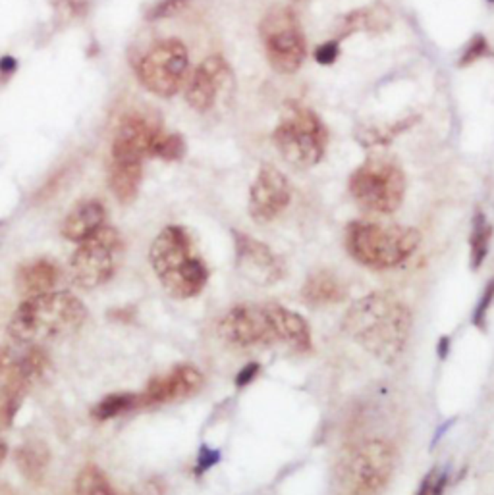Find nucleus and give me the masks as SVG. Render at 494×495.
<instances>
[{
  "label": "nucleus",
  "instance_id": "nucleus-1",
  "mask_svg": "<svg viewBox=\"0 0 494 495\" xmlns=\"http://www.w3.org/2000/svg\"><path fill=\"white\" fill-rule=\"evenodd\" d=\"M344 331L385 364L400 361L411 330V313L398 297L385 291L357 299L342 320Z\"/></svg>",
  "mask_w": 494,
  "mask_h": 495
},
{
  "label": "nucleus",
  "instance_id": "nucleus-2",
  "mask_svg": "<svg viewBox=\"0 0 494 495\" xmlns=\"http://www.w3.org/2000/svg\"><path fill=\"white\" fill-rule=\"evenodd\" d=\"M87 318L85 305L68 291L26 299L8 322L10 338L22 345H41L76 333Z\"/></svg>",
  "mask_w": 494,
  "mask_h": 495
},
{
  "label": "nucleus",
  "instance_id": "nucleus-3",
  "mask_svg": "<svg viewBox=\"0 0 494 495\" xmlns=\"http://www.w3.org/2000/svg\"><path fill=\"white\" fill-rule=\"evenodd\" d=\"M149 260L153 272L172 297H195L209 281V268L195 253L192 237L182 226H167L160 231L153 241Z\"/></svg>",
  "mask_w": 494,
  "mask_h": 495
},
{
  "label": "nucleus",
  "instance_id": "nucleus-4",
  "mask_svg": "<svg viewBox=\"0 0 494 495\" xmlns=\"http://www.w3.org/2000/svg\"><path fill=\"white\" fill-rule=\"evenodd\" d=\"M344 245L355 262L373 270H390L417 251L421 233L411 226L353 220L346 226Z\"/></svg>",
  "mask_w": 494,
  "mask_h": 495
},
{
  "label": "nucleus",
  "instance_id": "nucleus-5",
  "mask_svg": "<svg viewBox=\"0 0 494 495\" xmlns=\"http://www.w3.org/2000/svg\"><path fill=\"white\" fill-rule=\"evenodd\" d=\"M272 143L286 162L298 170L317 166L328 147V129L309 107L302 102H284Z\"/></svg>",
  "mask_w": 494,
  "mask_h": 495
},
{
  "label": "nucleus",
  "instance_id": "nucleus-6",
  "mask_svg": "<svg viewBox=\"0 0 494 495\" xmlns=\"http://www.w3.org/2000/svg\"><path fill=\"white\" fill-rule=\"evenodd\" d=\"M355 205L371 214H392L402 207L406 173L394 158L377 155L360 164L348 180Z\"/></svg>",
  "mask_w": 494,
  "mask_h": 495
},
{
  "label": "nucleus",
  "instance_id": "nucleus-7",
  "mask_svg": "<svg viewBox=\"0 0 494 495\" xmlns=\"http://www.w3.org/2000/svg\"><path fill=\"white\" fill-rule=\"evenodd\" d=\"M394 472V447L385 439H367L355 446L338 466L348 495H380Z\"/></svg>",
  "mask_w": 494,
  "mask_h": 495
},
{
  "label": "nucleus",
  "instance_id": "nucleus-8",
  "mask_svg": "<svg viewBox=\"0 0 494 495\" xmlns=\"http://www.w3.org/2000/svg\"><path fill=\"white\" fill-rule=\"evenodd\" d=\"M268 64L280 75L295 74L307 56V42L298 14L288 6L268 10L259 24Z\"/></svg>",
  "mask_w": 494,
  "mask_h": 495
},
{
  "label": "nucleus",
  "instance_id": "nucleus-9",
  "mask_svg": "<svg viewBox=\"0 0 494 495\" xmlns=\"http://www.w3.org/2000/svg\"><path fill=\"white\" fill-rule=\"evenodd\" d=\"M122 253V237L114 228L102 226L89 239L77 243L70 258V276L77 288L95 289L114 276Z\"/></svg>",
  "mask_w": 494,
  "mask_h": 495
},
{
  "label": "nucleus",
  "instance_id": "nucleus-10",
  "mask_svg": "<svg viewBox=\"0 0 494 495\" xmlns=\"http://www.w3.org/2000/svg\"><path fill=\"white\" fill-rule=\"evenodd\" d=\"M190 54L180 39H164L143 54L137 77L147 91L157 97H174L187 77Z\"/></svg>",
  "mask_w": 494,
  "mask_h": 495
},
{
  "label": "nucleus",
  "instance_id": "nucleus-11",
  "mask_svg": "<svg viewBox=\"0 0 494 495\" xmlns=\"http://www.w3.org/2000/svg\"><path fill=\"white\" fill-rule=\"evenodd\" d=\"M232 237H234L236 268L249 283L268 288L284 278V262L267 243L236 230L232 231Z\"/></svg>",
  "mask_w": 494,
  "mask_h": 495
},
{
  "label": "nucleus",
  "instance_id": "nucleus-12",
  "mask_svg": "<svg viewBox=\"0 0 494 495\" xmlns=\"http://www.w3.org/2000/svg\"><path fill=\"white\" fill-rule=\"evenodd\" d=\"M292 185L284 173L272 164H261L249 187L247 210L253 222L270 223L290 207Z\"/></svg>",
  "mask_w": 494,
  "mask_h": 495
},
{
  "label": "nucleus",
  "instance_id": "nucleus-13",
  "mask_svg": "<svg viewBox=\"0 0 494 495\" xmlns=\"http://www.w3.org/2000/svg\"><path fill=\"white\" fill-rule=\"evenodd\" d=\"M234 89V75L228 62L220 54H213L203 60L187 81L185 100L187 104L205 114L215 108L222 95Z\"/></svg>",
  "mask_w": 494,
  "mask_h": 495
},
{
  "label": "nucleus",
  "instance_id": "nucleus-14",
  "mask_svg": "<svg viewBox=\"0 0 494 495\" xmlns=\"http://www.w3.org/2000/svg\"><path fill=\"white\" fill-rule=\"evenodd\" d=\"M220 338L238 347L270 345L277 341L263 306L238 305L230 308L218 324Z\"/></svg>",
  "mask_w": 494,
  "mask_h": 495
},
{
  "label": "nucleus",
  "instance_id": "nucleus-15",
  "mask_svg": "<svg viewBox=\"0 0 494 495\" xmlns=\"http://www.w3.org/2000/svg\"><path fill=\"white\" fill-rule=\"evenodd\" d=\"M203 388V374L192 364H180L176 368L157 376L149 382L139 395L141 407H159V404L174 403L185 397H192Z\"/></svg>",
  "mask_w": 494,
  "mask_h": 495
},
{
  "label": "nucleus",
  "instance_id": "nucleus-16",
  "mask_svg": "<svg viewBox=\"0 0 494 495\" xmlns=\"http://www.w3.org/2000/svg\"><path fill=\"white\" fill-rule=\"evenodd\" d=\"M160 127L149 124L143 116L132 114L124 118L118 125L116 135L110 149V162L122 164H143L149 157L151 143Z\"/></svg>",
  "mask_w": 494,
  "mask_h": 495
},
{
  "label": "nucleus",
  "instance_id": "nucleus-17",
  "mask_svg": "<svg viewBox=\"0 0 494 495\" xmlns=\"http://www.w3.org/2000/svg\"><path fill=\"white\" fill-rule=\"evenodd\" d=\"M60 280L59 265L51 258H35L17 268L16 289L24 299L47 295Z\"/></svg>",
  "mask_w": 494,
  "mask_h": 495
},
{
  "label": "nucleus",
  "instance_id": "nucleus-18",
  "mask_svg": "<svg viewBox=\"0 0 494 495\" xmlns=\"http://www.w3.org/2000/svg\"><path fill=\"white\" fill-rule=\"evenodd\" d=\"M265 313L272 331L277 339H282L288 345L298 349V351H309L311 349V330L309 324L305 322L298 313H293L290 308H286L277 303H268L263 305Z\"/></svg>",
  "mask_w": 494,
  "mask_h": 495
},
{
  "label": "nucleus",
  "instance_id": "nucleus-19",
  "mask_svg": "<svg viewBox=\"0 0 494 495\" xmlns=\"http://www.w3.org/2000/svg\"><path fill=\"white\" fill-rule=\"evenodd\" d=\"M105 220H107V212H105V207L99 201H95V198L82 201L64 218L62 235L68 241L82 243V241L89 239L91 235H95L97 231L101 230L105 226Z\"/></svg>",
  "mask_w": 494,
  "mask_h": 495
},
{
  "label": "nucleus",
  "instance_id": "nucleus-20",
  "mask_svg": "<svg viewBox=\"0 0 494 495\" xmlns=\"http://www.w3.org/2000/svg\"><path fill=\"white\" fill-rule=\"evenodd\" d=\"M392 25V16L390 10L385 4H373L365 8L352 10L346 16L340 17V22L336 24V33L338 41H342L346 37L353 33H380L390 29Z\"/></svg>",
  "mask_w": 494,
  "mask_h": 495
},
{
  "label": "nucleus",
  "instance_id": "nucleus-21",
  "mask_svg": "<svg viewBox=\"0 0 494 495\" xmlns=\"http://www.w3.org/2000/svg\"><path fill=\"white\" fill-rule=\"evenodd\" d=\"M302 297L311 306H325L342 303L348 297V288L330 270H315L309 274L302 288Z\"/></svg>",
  "mask_w": 494,
  "mask_h": 495
},
{
  "label": "nucleus",
  "instance_id": "nucleus-22",
  "mask_svg": "<svg viewBox=\"0 0 494 495\" xmlns=\"http://www.w3.org/2000/svg\"><path fill=\"white\" fill-rule=\"evenodd\" d=\"M419 122V116H410L402 120H394L390 124H367L360 125L355 129V139L361 147L365 149H375V147H386L390 145L396 137H400L402 133L411 129Z\"/></svg>",
  "mask_w": 494,
  "mask_h": 495
},
{
  "label": "nucleus",
  "instance_id": "nucleus-23",
  "mask_svg": "<svg viewBox=\"0 0 494 495\" xmlns=\"http://www.w3.org/2000/svg\"><path fill=\"white\" fill-rule=\"evenodd\" d=\"M143 178V164H118L110 162L109 185L118 203H134Z\"/></svg>",
  "mask_w": 494,
  "mask_h": 495
},
{
  "label": "nucleus",
  "instance_id": "nucleus-24",
  "mask_svg": "<svg viewBox=\"0 0 494 495\" xmlns=\"http://www.w3.org/2000/svg\"><path fill=\"white\" fill-rule=\"evenodd\" d=\"M51 453L43 441H27L16 451V464L22 476L29 482H41L49 469Z\"/></svg>",
  "mask_w": 494,
  "mask_h": 495
},
{
  "label": "nucleus",
  "instance_id": "nucleus-25",
  "mask_svg": "<svg viewBox=\"0 0 494 495\" xmlns=\"http://www.w3.org/2000/svg\"><path fill=\"white\" fill-rule=\"evenodd\" d=\"M493 239V226L488 223L486 216L483 212H475L473 222H471V233H469V265L471 270L477 272L483 266V262L488 256Z\"/></svg>",
  "mask_w": 494,
  "mask_h": 495
},
{
  "label": "nucleus",
  "instance_id": "nucleus-26",
  "mask_svg": "<svg viewBox=\"0 0 494 495\" xmlns=\"http://www.w3.org/2000/svg\"><path fill=\"white\" fill-rule=\"evenodd\" d=\"M134 407H139V395L135 393H112L105 397L102 401L95 404L91 409V416L95 421L105 422L110 418H116L118 414L126 413Z\"/></svg>",
  "mask_w": 494,
  "mask_h": 495
},
{
  "label": "nucleus",
  "instance_id": "nucleus-27",
  "mask_svg": "<svg viewBox=\"0 0 494 495\" xmlns=\"http://www.w3.org/2000/svg\"><path fill=\"white\" fill-rule=\"evenodd\" d=\"M27 393V388L24 384L6 380L0 388V424L10 426L16 418L20 407L24 403V397Z\"/></svg>",
  "mask_w": 494,
  "mask_h": 495
},
{
  "label": "nucleus",
  "instance_id": "nucleus-28",
  "mask_svg": "<svg viewBox=\"0 0 494 495\" xmlns=\"http://www.w3.org/2000/svg\"><path fill=\"white\" fill-rule=\"evenodd\" d=\"M185 155V141L180 133H164L159 129L151 143L149 157H157L167 162H178Z\"/></svg>",
  "mask_w": 494,
  "mask_h": 495
},
{
  "label": "nucleus",
  "instance_id": "nucleus-29",
  "mask_svg": "<svg viewBox=\"0 0 494 495\" xmlns=\"http://www.w3.org/2000/svg\"><path fill=\"white\" fill-rule=\"evenodd\" d=\"M76 495H118L97 466H85L76 480Z\"/></svg>",
  "mask_w": 494,
  "mask_h": 495
},
{
  "label": "nucleus",
  "instance_id": "nucleus-30",
  "mask_svg": "<svg viewBox=\"0 0 494 495\" xmlns=\"http://www.w3.org/2000/svg\"><path fill=\"white\" fill-rule=\"evenodd\" d=\"M491 54V45L485 35L477 33L475 37H471V41L468 42L465 50L461 52L460 60H458V68H468L471 64H475L479 60H483Z\"/></svg>",
  "mask_w": 494,
  "mask_h": 495
},
{
  "label": "nucleus",
  "instance_id": "nucleus-31",
  "mask_svg": "<svg viewBox=\"0 0 494 495\" xmlns=\"http://www.w3.org/2000/svg\"><path fill=\"white\" fill-rule=\"evenodd\" d=\"M190 2H192V0H157L151 8L145 12V17L151 19V22L167 19V17H172L176 16V14H180Z\"/></svg>",
  "mask_w": 494,
  "mask_h": 495
},
{
  "label": "nucleus",
  "instance_id": "nucleus-32",
  "mask_svg": "<svg viewBox=\"0 0 494 495\" xmlns=\"http://www.w3.org/2000/svg\"><path fill=\"white\" fill-rule=\"evenodd\" d=\"M493 303H494V278L486 283L485 291H483V295H481L477 306H475V311H473V316H471V322H473V326H477L479 330H485L486 314H488V308H491Z\"/></svg>",
  "mask_w": 494,
  "mask_h": 495
},
{
  "label": "nucleus",
  "instance_id": "nucleus-33",
  "mask_svg": "<svg viewBox=\"0 0 494 495\" xmlns=\"http://www.w3.org/2000/svg\"><path fill=\"white\" fill-rule=\"evenodd\" d=\"M315 62L321 64V66H332L338 56H340V41L338 39H330V41H325L323 45H318L315 52Z\"/></svg>",
  "mask_w": 494,
  "mask_h": 495
},
{
  "label": "nucleus",
  "instance_id": "nucleus-34",
  "mask_svg": "<svg viewBox=\"0 0 494 495\" xmlns=\"http://www.w3.org/2000/svg\"><path fill=\"white\" fill-rule=\"evenodd\" d=\"M218 461H220V453H218L217 449H210V447L203 446L201 449H199V457H197L195 472H197V474H203V472H207L209 469H213Z\"/></svg>",
  "mask_w": 494,
  "mask_h": 495
},
{
  "label": "nucleus",
  "instance_id": "nucleus-35",
  "mask_svg": "<svg viewBox=\"0 0 494 495\" xmlns=\"http://www.w3.org/2000/svg\"><path fill=\"white\" fill-rule=\"evenodd\" d=\"M259 370H261L259 363L245 364L242 370L236 374V388H245V386H249V384L257 378Z\"/></svg>",
  "mask_w": 494,
  "mask_h": 495
},
{
  "label": "nucleus",
  "instance_id": "nucleus-36",
  "mask_svg": "<svg viewBox=\"0 0 494 495\" xmlns=\"http://www.w3.org/2000/svg\"><path fill=\"white\" fill-rule=\"evenodd\" d=\"M448 480H450V471H448V469H444L438 476H433V482H431V495H442Z\"/></svg>",
  "mask_w": 494,
  "mask_h": 495
},
{
  "label": "nucleus",
  "instance_id": "nucleus-37",
  "mask_svg": "<svg viewBox=\"0 0 494 495\" xmlns=\"http://www.w3.org/2000/svg\"><path fill=\"white\" fill-rule=\"evenodd\" d=\"M450 336H442V338L438 339V343H436V355H438V359L440 361H446L448 359V353H450Z\"/></svg>",
  "mask_w": 494,
  "mask_h": 495
},
{
  "label": "nucleus",
  "instance_id": "nucleus-38",
  "mask_svg": "<svg viewBox=\"0 0 494 495\" xmlns=\"http://www.w3.org/2000/svg\"><path fill=\"white\" fill-rule=\"evenodd\" d=\"M14 70H16V60H14V58L4 56L2 60H0V72H2V74L8 75V74H12Z\"/></svg>",
  "mask_w": 494,
  "mask_h": 495
},
{
  "label": "nucleus",
  "instance_id": "nucleus-39",
  "mask_svg": "<svg viewBox=\"0 0 494 495\" xmlns=\"http://www.w3.org/2000/svg\"><path fill=\"white\" fill-rule=\"evenodd\" d=\"M433 476H435V471H431L427 476H425V480L421 482V487H419L415 495H431V482H433Z\"/></svg>",
  "mask_w": 494,
  "mask_h": 495
},
{
  "label": "nucleus",
  "instance_id": "nucleus-40",
  "mask_svg": "<svg viewBox=\"0 0 494 495\" xmlns=\"http://www.w3.org/2000/svg\"><path fill=\"white\" fill-rule=\"evenodd\" d=\"M4 457H6V446H4V443L0 441V462L4 461Z\"/></svg>",
  "mask_w": 494,
  "mask_h": 495
},
{
  "label": "nucleus",
  "instance_id": "nucleus-41",
  "mask_svg": "<svg viewBox=\"0 0 494 495\" xmlns=\"http://www.w3.org/2000/svg\"><path fill=\"white\" fill-rule=\"evenodd\" d=\"M486 2H491V4H494V0H486Z\"/></svg>",
  "mask_w": 494,
  "mask_h": 495
}]
</instances>
